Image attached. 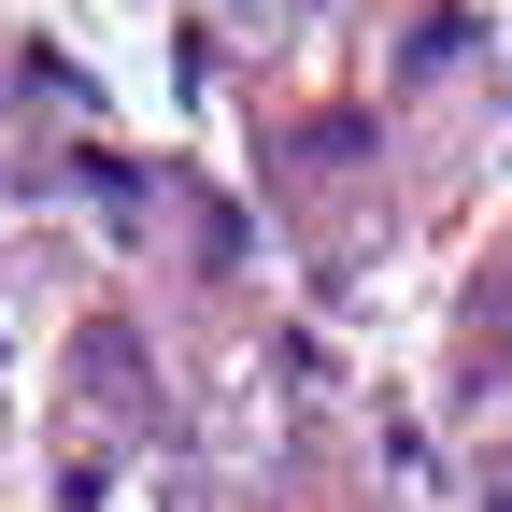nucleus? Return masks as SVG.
I'll use <instances>...</instances> for the list:
<instances>
[{
	"label": "nucleus",
	"mask_w": 512,
	"mask_h": 512,
	"mask_svg": "<svg viewBox=\"0 0 512 512\" xmlns=\"http://www.w3.org/2000/svg\"><path fill=\"white\" fill-rule=\"evenodd\" d=\"M484 512H512V456H498V484H484Z\"/></svg>",
	"instance_id": "obj_1"
}]
</instances>
